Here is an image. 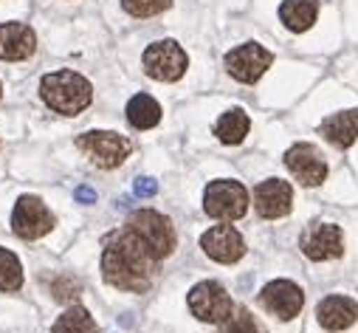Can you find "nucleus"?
<instances>
[{"mask_svg":"<svg viewBox=\"0 0 358 333\" xmlns=\"http://www.w3.org/2000/svg\"><path fill=\"white\" fill-rule=\"evenodd\" d=\"M203 212L215 220H240L248 212V192L240 181L217 178L203 192Z\"/></svg>","mask_w":358,"mask_h":333,"instance_id":"nucleus-4","label":"nucleus"},{"mask_svg":"<svg viewBox=\"0 0 358 333\" xmlns=\"http://www.w3.org/2000/svg\"><path fill=\"white\" fill-rule=\"evenodd\" d=\"M201 248L209 260L231 266L245 255V240L234 226L223 223V226H212L209 232L201 234Z\"/></svg>","mask_w":358,"mask_h":333,"instance_id":"nucleus-12","label":"nucleus"},{"mask_svg":"<svg viewBox=\"0 0 358 333\" xmlns=\"http://www.w3.org/2000/svg\"><path fill=\"white\" fill-rule=\"evenodd\" d=\"M37 51V34L26 23H0V59L20 62Z\"/></svg>","mask_w":358,"mask_h":333,"instance_id":"nucleus-15","label":"nucleus"},{"mask_svg":"<svg viewBox=\"0 0 358 333\" xmlns=\"http://www.w3.org/2000/svg\"><path fill=\"white\" fill-rule=\"evenodd\" d=\"M23 285V266L15 252L0 246V291H20Z\"/></svg>","mask_w":358,"mask_h":333,"instance_id":"nucleus-22","label":"nucleus"},{"mask_svg":"<svg viewBox=\"0 0 358 333\" xmlns=\"http://www.w3.org/2000/svg\"><path fill=\"white\" fill-rule=\"evenodd\" d=\"M319 15V0H282L280 6V20L291 29V31H308L316 23Z\"/></svg>","mask_w":358,"mask_h":333,"instance_id":"nucleus-18","label":"nucleus"},{"mask_svg":"<svg viewBox=\"0 0 358 333\" xmlns=\"http://www.w3.org/2000/svg\"><path fill=\"white\" fill-rule=\"evenodd\" d=\"M127 226L152 248L161 260H166L175 252L178 237H175V226H172V220L166 215H161L155 209H136L127 218Z\"/></svg>","mask_w":358,"mask_h":333,"instance_id":"nucleus-5","label":"nucleus"},{"mask_svg":"<svg viewBox=\"0 0 358 333\" xmlns=\"http://www.w3.org/2000/svg\"><path fill=\"white\" fill-rule=\"evenodd\" d=\"M40 97L43 102L62 116H79L87 105L94 102V85L76 71H54L45 73L40 82Z\"/></svg>","mask_w":358,"mask_h":333,"instance_id":"nucleus-2","label":"nucleus"},{"mask_svg":"<svg viewBox=\"0 0 358 333\" xmlns=\"http://www.w3.org/2000/svg\"><path fill=\"white\" fill-rule=\"evenodd\" d=\"M187 302H189L192 316L201 322H209V325H223L234 313V302H231L229 291L215 280H203V283L192 285Z\"/></svg>","mask_w":358,"mask_h":333,"instance_id":"nucleus-7","label":"nucleus"},{"mask_svg":"<svg viewBox=\"0 0 358 333\" xmlns=\"http://www.w3.org/2000/svg\"><path fill=\"white\" fill-rule=\"evenodd\" d=\"M51 291H54L57 299H62V302H73V299L79 297V283H76L73 277H59V280L51 285Z\"/></svg>","mask_w":358,"mask_h":333,"instance_id":"nucleus-25","label":"nucleus"},{"mask_svg":"<svg viewBox=\"0 0 358 333\" xmlns=\"http://www.w3.org/2000/svg\"><path fill=\"white\" fill-rule=\"evenodd\" d=\"M316 319L324 330H347L350 325H355L358 319V302L350 299V297H341V294H333V297H324L316 308Z\"/></svg>","mask_w":358,"mask_h":333,"instance_id":"nucleus-16","label":"nucleus"},{"mask_svg":"<svg viewBox=\"0 0 358 333\" xmlns=\"http://www.w3.org/2000/svg\"><path fill=\"white\" fill-rule=\"evenodd\" d=\"M51 333H99V325L87 308L71 305L65 313L57 316V322L51 325Z\"/></svg>","mask_w":358,"mask_h":333,"instance_id":"nucleus-21","label":"nucleus"},{"mask_svg":"<svg viewBox=\"0 0 358 333\" xmlns=\"http://www.w3.org/2000/svg\"><path fill=\"white\" fill-rule=\"evenodd\" d=\"M76 147L91 158L99 170H113V166L124 164V158L133 153V144L113 130H87V133L76 136Z\"/></svg>","mask_w":358,"mask_h":333,"instance_id":"nucleus-3","label":"nucleus"},{"mask_svg":"<svg viewBox=\"0 0 358 333\" xmlns=\"http://www.w3.org/2000/svg\"><path fill=\"white\" fill-rule=\"evenodd\" d=\"M285 166H288V173L302 187H319L327 178V161H324V155L319 153V147L305 144V141L294 144L285 153Z\"/></svg>","mask_w":358,"mask_h":333,"instance_id":"nucleus-11","label":"nucleus"},{"mask_svg":"<svg viewBox=\"0 0 358 333\" xmlns=\"http://www.w3.org/2000/svg\"><path fill=\"white\" fill-rule=\"evenodd\" d=\"M319 133H322L333 147H341V150L352 147L355 139H358V108L327 116V119L319 125Z\"/></svg>","mask_w":358,"mask_h":333,"instance_id":"nucleus-17","label":"nucleus"},{"mask_svg":"<svg viewBox=\"0 0 358 333\" xmlns=\"http://www.w3.org/2000/svg\"><path fill=\"white\" fill-rule=\"evenodd\" d=\"M133 192H136L138 198H152V195L158 192V181H155V178H150V176H144V178H136V184H133Z\"/></svg>","mask_w":358,"mask_h":333,"instance_id":"nucleus-26","label":"nucleus"},{"mask_svg":"<svg viewBox=\"0 0 358 333\" xmlns=\"http://www.w3.org/2000/svg\"><path fill=\"white\" fill-rule=\"evenodd\" d=\"M248 127H251V119L243 108H231L226 111L217 125H215V136L223 141V144H240L245 136H248Z\"/></svg>","mask_w":358,"mask_h":333,"instance_id":"nucleus-20","label":"nucleus"},{"mask_svg":"<svg viewBox=\"0 0 358 333\" xmlns=\"http://www.w3.org/2000/svg\"><path fill=\"white\" fill-rule=\"evenodd\" d=\"M274 62V54L262 48L259 43H245V45H237L226 54L223 65L226 71L237 79V82H245V85H254V82L271 68Z\"/></svg>","mask_w":358,"mask_h":333,"instance_id":"nucleus-9","label":"nucleus"},{"mask_svg":"<svg viewBox=\"0 0 358 333\" xmlns=\"http://www.w3.org/2000/svg\"><path fill=\"white\" fill-rule=\"evenodd\" d=\"M73 198H76L79 204H96V190H91V187H76Z\"/></svg>","mask_w":358,"mask_h":333,"instance_id":"nucleus-27","label":"nucleus"},{"mask_svg":"<svg viewBox=\"0 0 358 333\" xmlns=\"http://www.w3.org/2000/svg\"><path fill=\"white\" fill-rule=\"evenodd\" d=\"M0 97H3V85H0Z\"/></svg>","mask_w":358,"mask_h":333,"instance_id":"nucleus-28","label":"nucleus"},{"mask_svg":"<svg viewBox=\"0 0 358 333\" xmlns=\"http://www.w3.org/2000/svg\"><path fill=\"white\" fill-rule=\"evenodd\" d=\"M54 215L51 209L37 198V195H23L17 204H15V212H12V232L20 237V240H37L43 234H48L54 229Z\"/></svg>","mask_w":358,"mask_h":333,"instance_id":"nucleus-8","label":"nucleus"},{"mask_svg":"<svg viewBox=\"0 0 358 333\" xmlns=\"http://www.w3.org/2000/svg\"><path fill=\"white\" fill-rule=\"evenodd\" d=\"M161 257L124 223L119 232L105 237L102 248V277L108 285L130 294H144L152 285V274Z\"/></svg>","mask_w":358,"mask_h":333,"instance_id":"nucleus-1","label":"nucleus"},{"mask_svg":"<svg viewBox=\"0 0 358 333\" xmlns=\"http://www.w3.org/2000/svg\"><path fill=\"white\" fill-rule=\"evenodd\" d=\"M291 204H294V190L282 178H268L254 190V209L265 220L285 218L291 212Z\"/></svg>","mask_w":358,"mask_h":333,"instance_id":"nucleus-14","label":"nucleus"},{"mask_svg":"<svg viewBox=\"0 0 358 333\" xmlns=\"http://www.w3.org/2000/svg\"><path fill=\"white\" fill-rule=\"evenodd\" d=\"M141 62H144L147 76H152L158 82H175V79H181L187 73L189 57L175 40H158V43L147 45Z\"/></svg>","mask_w":358,"mask_h":333,"instance_id":"nucleus-6","label":"nucleus"},{"mask_svg":"<svg viewBox=\"0 0 358 333\" xmlns=\"http://www.w3.org/2000/svg\"><path fill=\"white\" fill-rule=\"evenodd\" d=\"M127 122L136 127V130H150L161 122V105L150 97V94H136L130 102H127Z\"/></svg>","mask_w":358,"mask_h":333,"instance_id":"nucleus-19","label":"nucleus"},{"mask_svg":"<svg viewBox=\"0 0 358 333\" xmlns=\"http://www.w3.org/2000/svg\"><path fill=\"white\" fill-rule=\"evenodd\" d=\"M220 333H265V330L259 327V322L251 316L248 308H234V313L223 322Z\"/></svg>","mask_w":358,"mask_h":333,"instance_id":"nucleus-23","label":"nucleus"},{"mask_svg":"<svg viewBox=\"0 0 358 333\" xmlns=\"http://www.w3.org/2000/svg\"><path fill=\"white\" fill-rule=\"evenodd\" d=\"M299 248L308 260H336L344 255V237L336 223H310L299 240Z\"/></svg>","mask_w":358,"mask_h":333,"instance_id":"nucleus-10","label":"nucleus"},{"mask_svg":"<svg viewBox=\"0 0 358 333\" xmlns=\"http://www.w3.org/2000/svg\"><path fill=\"white\" fill-rule=\"evenodd\" d=\"M259 305L268 311V313H274L277 319H294L299 316L302 305H305V294L296 283L291 280H274V283H268L262 291H259Z\"/></svg>","mask_w":358,"mask_h":333,"instance_id":"nucleus-13","label":"nucleus"},{"mask_svg":"<svg viewBox=\"0 0 358 333\" xmlns=\"http://www.w3.org/2000/svg\"><path fill=\"white\" fill-rule=\"evenodd\" d=\"M172 6V0H122V9L133 17H155Z\"/></svg>","mask_w":358,"mask_h":333,"instance_id":"nucleus-24","label":"nucleus"}]
</instances>
